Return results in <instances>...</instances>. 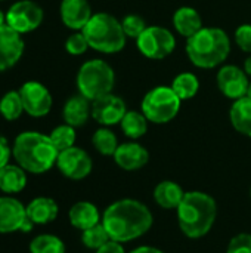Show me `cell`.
Listing matches in <instances>:
<instances>
[{"mask_svg":"<svg viewBox=\"0 0 251 253\" xmlns=\"http://www.w3.org/2000/svg\"><path fill=\"white\" fill-rule=\"evenodd\" d=\"M234 39L243 52L251 55V24H241L235 30Z\"/></svg>","mask_w":251,"mask_h":253,"instance_id":"35","label":"cell"},{"mask_svg":"<svg viewBox=\"0 0 251 253\" xmlns=\"http://www.w3.org/2000/svg\"><path fill=\"white\" fill-rule=\"evenodd\" d=\"M92 145L102 156H114L120 144H118L117 135L109 127L102 126L98 130H95L92 136Z\"/></svg>","mask_w":251,"mask_h":253,"instance_id":"27","label":"cell"},{"mask_svg":"<svg viewBox=\"0 0 251 253\" xmlns=\"http://www.w3.org/2000/svg\"><path fill=\"white\" fill-rule=\"evenodd\" d=\"M92 117V101L77 93L67 99L62 108V119L72 127H81Z\"/></svg>","mask_w":251,"mask_h":253,"instance_id":"18","label":"cell"},{"mask_svg":"<svg viewBox=\"0 0 251 253\" xmlns=\"http://www.w3.org/2000/svg\"><path fill=\"white\" fill-rule=\"evenodd\" d=\"M89 47L90 46H89L87 39L84 37L83 31H74L65 40V50L72 56H80V55L86 53Z\"/></svg>","mask_w":251,"mask_h":253,"instance_id":"33","label":"cell"},{"mask_svg":"<svg viewBox=\"0 0 251 253\" xmlns=\"http://www.w3.org/2000/svg\"><path fill=\"white\" fill-rule=\"evenodd\" d=\"M0 1H3V0H0Z\"/></svg>","mask_w":251,"mask_h":253,"instance_id":"42","label":"cell"},{"mask_svg":"<svg viewBox=\"0 0 251 253\" xmlns=\"http://www.w3.org/2000/svg\"><path fill=\"white\" fill-rule=\"evenodd\" d=\"M24 113V104L19 90H9L0 98V116L7 122L18 120Z\"/></svg>","mask_w":251,"mask_h":253,"instance_id":"28","label":"cell"},{"mask_svg":"<svg viewBox=\"0 0 251 253\" xmlns=\"http://www.w3.org/2000/svg\"><path fill=\"white\" fill-rule=\"evenodd\" d=\"M152 222L154 218L148 206L133 199L114 202L102 215V225L105 227L109 239L118 243L142 237L151 230Z\"/></svg>","mask_w":251,"mask_h":253,"instance_id":"1","label":"cell"},{"mask_svg":"<svg viewBox=\"0 0 251 253\" xmlns=\"http://www.w3.org/2000/svg\"><path fill=\"white\" fill-rule=\"evenodd\" d=\"M226 253H251V234L240 233L234 236L228 245Z\"/></svg>","mask_w":251,"mask_h":253,"instance_id":"34","label":"cell"},{"mask_svg":"<svg viewBox=\"0 0 251 253\" xmlns=\"http://www.w3.org/2000/svg\"><path fill=\"white\" fill-rule=\"evenodd\" d=\"M172 22H173L176 33L185 39H189L191 36H194L204 27L200 12L191 6L178 7L173 13Z\"/></svg>","mask_w":251,"mask_h":253,"instance_id":"19","label":"cell"},{"mask_svg":"<svg viewBox=\"0 0 251 253\" xmlns=\"http://www.w3.org/2000/svg\"><path fill=\"white\" fill-rule=\"evenodd\" d=\"M178 211V224L188 239H201L207 236L217 216L216 200L203 191L185 193Z\"/></svg>","mask_w":251,"mask_h":253,"instance_id":"4","label":"cell"},{"mask_svg":"<svg viewBox=\"0 0 251 253\" xmlns=\"http://www.w3.org/2000/svg\"><path fill=\"white\" fill-rule=\"evenodd\" d=\"M130 253H164V252H161L160 249L152 248V246H139V248L133 249Z\"/></svg>","mask_w":251,"mask_h":253,"instance_id":"38","label":"cell"},{"mask_svg":"<svg viewBox=\"0 0 251 253\" xmlns=\"http://www.w3.org/2000/svg\"><path fill=\"white\" fill-rule=\"evenodd\" d=\"M138 50L148 59L161 61L170 56L176 49L175 34L163 25H148L135 40Z\"/></svg>","mask_w":251,"mask_h":253,"instance_id":"8","label":"cell"},{"mask_svg":"<svg viewBox=\"0 0 251 253\" xmlns=\"http://www.w3.org/2000/svg\"><path fill=\"white\" fill-rule=\"evenodd\" d=\"M49 136H50L53 145L58 148L59 153L64 151V150H67V148L74 147L75 138H77V135H75V127H72V126H70V125H67V123L56 126V127L50 132Z\"/></svg>","mask_w":251,"mask_h":253,"instance_id":"30","label":"cell"},{"mask_svg":"<svg viewBox=\"0 0 251 253\" xmlns=\"http://www.w3.org/2000/svg\"><path fill=\"white\" fill-rule=\"evenodd\" d=\"M30 253H65V245L56 236L40 234L30 243Z\"/></svg>","mask_w":251,"mask_h":253,"instance_id":"29","label":"cell"},{"mask_svg":"<svg viewBox=\"0 0 251 253\" xmlns=\"http://www.w3.org/2000/svg\"><path fill=\"white\" fill-rule=\"evenodd\" d=\"M185 197L182 187L175 181H161L154 188V200L155 203L166 211L178 209Z\"/></svg>","mask_w":251,"mask_h":253,"instance_id":"22","label":"cell"},{"mask_svg":"<svg viewBox=\"0 0 251 253\" xmlns=\"http://www.w3.org/2000/svg\"><path fill=\"white\" fill-rule=\"evenodd\" d=\"M126 113L127 105L124 99L112 92L92 101V119L101 126L111 127L120 125Z\"/></svg>","mask_w":251,"mask_h":253,"instance_id":"13","label":"cell"},{"mask_svg":"<svg viewBox=\"0 0 251 253\" xmlns=\"http://www.w3.org/2000/svg\"><path fill=\"white\" fill-rule=\"evenodd\" d=\"M75 83L80 95L95 101L114 90L115 71L105 59H89L78 68Z\"/></svg>","mask_w":251,"mask_h":253,"instance_id":"6","label":"cell"},{"mask_svg":"<svg viewBox=\"0 0 251 253\" xmlns=\"http://www.w3.org/2000/svg\"><path fill=\"white\" fill-rule=\"evenodd\" d=\"M19 95L24 104V111L31 117H44L50 113L53 105V98L50 90L37 80L25 82Z\"/></svg>","mask_w":251,"mask_h":253,"instance_id":"10","label":"cell"},{"mask_svg":"<svg viewBox=\"0 0 251 253\" xmlns=\"http://www.w3.org/2000/svg\"><path fill=\"white\" fill-rule=\"evenodd\" d=\"M58 148L49 135L28 130L15 138L12 156L16 163L30 173L40 175L50 170L58 160Z\"/></svg>","mask_w":251,"mask_h":253,"instance_id":"3","label":"cell"},{"mask_svg":"<svg viewBox=\"0 0 251 253\" xmlns=\"http://www.w3.org/2000/svg\"><path fill=\"white\" fill-rule=\"evenodd\" d=\"M182 107V99L173 92L170 86H155L146 92L142 99L141 111L148 122L155 125H166L176 119Z\"/></svg>","mask_w":251,"mask_h":253,"instance_id":"7","label":"cell"},{"mask_svg":"<svg viewBox=\"0 0 251 253\" xmlns=\"http://www.w3.org/2000/svg\"><path fill=\"white\" fill-rule=\"evenodd\" d=\"M44 19V12L40 4L33 0H18L6 12V25L19 34H27L37 30Z\"/></svg>","mask_w":251,"mask_h":253,"instance_id":"9","label":"cell"},{"mask_svg":"<svg viewBox=\"0 0 251 253\" xmlns=\"http://www.w3.org/2000/svg\"><path fill=\"white\" fill-rule=\"evenodd\" d=\"M112 157H114L115 165L120 169L127 170V172L139 170L143 166H146L148 162H149L148 150L143 145H141L139 142H135V141L120 144Z\"/></svg>","mask_w":251,"mask_h":253,"instance_id":"17","label":"cell"},{"mask_svg":"<svg viewBox=\"0 0 251 253\" xmlns=\"http://www.w3.org/2000/svg\"><path fill=\"white\" fill-rule=\"evenodd\" d=\"M246 98L251 99V80H250V84H249V87H247V93H246Z\"/></svg>","mask_w":251,"mask_h":253,"instance_id":"41","label":"cell"},{"mask_svg":"<svg viewBox=\"0 0 251 253\" xmlns=\"http://www.w3.org/2000/svg\"><path fill=\"white\" fill-rule=\"evenodd\" d=\"M81 31L87 39L90 49L105 55L121 52L127 43L121 21H118L114 15L108 12L93 13V16Z\"/></svg>","mask_w":251,"mask_h":253,"instance_id":"5","label":"cell"},{"mask_svg":"<svg viewBox=\"0 0 251 253\" xmlns=\"http://www.w3.org/2000/svg\"><path fill=\"white\" fill-rule=\"evenodd\" d=\"M10 154H12V148L9 147L7 139L0 133V168L9 163Z\"/></svg>","mask_w":251,"mask_h":253,"instance_id":"36","label":"cell"},{"mask_svg":"<svg viewBox=\"0 0 251 253\" xmlns=\"http://www.w3.org/2000/svg\"><path fill=\"white\" fill-rule=\"evenodd\" d=\"M27 219V209L19 200L9 196L0 197V234L21 231Z\"/></svg>","mask_w":251,"mask_h":253,"instance_id":"16","label":"cell"},{"mask_svg":"<svg viewBox=\"0 0 251 253\" xmlns=\"http://www.w3.org/2000/svg\"><path fill=\"white\" fill-rule=\"evenodd\" d=\"M170 87L182 101H189L195 98L197 93L200 92V80L194 73L183 71L173 79Z\"/></svg>","mask_w":251,"mask_h":253,"instance_id":"26","label":"cell"},{"mask_svg":"<svg viewBox=\"0 0 251 253\" xmlns=\"http://www.w3.org/2000/svg\"><path fill=\"white\" fill-rule=\"evenodd\" d=\"M229 120L238 133L251 138V99L244 96L234 101L229 110Z\"/></svg>","mask_w":251,"mask_h":253,"instance_id":"23","label":"cell"},{"mask_svg":"<svg viewBox=\"0 0 251 253\" xmlns=\"http://www.w3.org/2000/svg\"><path fill=\"white\" fill-rule=\"evenodd\" d=\"M27 185V173L19 165H4L0 168V191L16 194Z\"/></svg>","mask_w":251,"mask_h":253,"instance_id":"24","label":"cell"},{"mask_svg":"<svg viewBox=\"0 0 251 253\" xmlns=\"http://www.w3.org/2000/svg\"><path fill=\"white\" fill-rule=\"evenodd\" d=\"M185 52L192 65L201 70H213L228 59L231 53V39L219 27H203L198 33L186 39Z\"/></svg>","mask_w":251,"mask_h":253,"instance_id":"2","label":"cell"},{"mask_svg":"<svg viewBox=\"0 0 251 253\" xmlns=\"http://www.w3.org/2000/svg\"><path fill=\"white\" fill-rule=\"evenodd\" d=\"M56 166L65 178L80 181L90 175L93 169V162L83 148L74 145L58 154Z\"/></svg>","mask_w":251,"mask_h":253,"instance_id":"12","label":"cell"},{"mask_svg":"<svg viewBox=\"0 0 251 253\" xmlns=\"http://www.w3.org/2000/svg\"><path fill=\"white\" fill-rule=\"evenodd\" d=\"M216 83L225 98L237 101L246 96L250 77L244 68L234 64H226L219 68L216 74Z\"/></svg>","mask_w":251,"mask_h":253,"instance_id":"11","label":"cell"},{"mask_svg":"<svg viewBox=\"0 0 251 253\" xmlns=\"http://www.w3.org/2000/svg\"><path fill=\"white\" fill-rule=\"evenodd\" d=\"M4 24H6V13H3L1 9H0V27L4 25Z\"/></svg>","mask_w":251,"mask_h":253,"instance_id":"40","label":"cell"},{"mask_svg":"<svg viewBox=\"0 0 251 253\" xmlns=\"http://www.w3.org/2000/svg\"><path fill=\"white\" fill-rule=\"evenodd\" d=\"M96 253H126L124 248L121 246V243L109 240L108 243H105L102 248H99Z\"/></svg>","mask_w":251,"mask_h":253,"instance_id":"37","label":"cell"},{"mask_svg":"<svg viewBox=\"0 0 251 253\" xmlns=\"http://www.w3.org/2000/svg\"><path fill=\"white\" fill-rule=\"evenodd\" d=\"M25 43L22 34L9 25L0 27V73L15 67L24 55Z\"/></svg>","mask_w":251,"mask_h":253,"instance_id":"14","label":"cell"},{"mask_svg":"<svg viewBox=\"0 0 251 253\" xmlns=\"http://www.w3.org/2000/svg\"><path fill=\"white\" fill-rule=\"evenodd\" d=\"M59 15L67 28L72 31H81L93 16V12L89 0H62L59 6Z\"/></svg>","mask_w":251,"mask_h":253,"instance_id":"15","label":"cell"},{"mask_svg":"<svg viewBox=\"0 0 251 253\" xmlns=\"http://www.w3.org/2000/svg\"><path fill=\"white\" fill-rule=\"evenodd\" d=\"M27 209V216L33 224L37 225H46L52 221L56 219L59 208L53 199L49 197H36L28 203Z\"/></svg>","mask_w":251,"mask_h":253,"instance_id":"20","label":"cell"},{"mask_svg":"<svg viewBox=\"0 0 251 253\" xmlns=\"http://www.w3.org/2000/svg\"><path fill=\"white\" fill-rule=\"evenodd\" d=\"M148 123L149 122L142 111H135V110L129 111L127 110L126 116L123 117V120L120 123V127L129 139L136 141L148 132Z\"/></svg>","mask_w":251,"mask_h":253,"instance_id":"25","label":"cell"},{"mask_svg":"<svg viewBox=\"0 0 251 253\" xmlns=\"http://www.w3.org/2000/svg\"><path fill=\"white\" fill-rule=\"evenodd\" d=\"M109 240L111 239H109L105 227L102 225V222H99L95 227H90L81 233V243L87 249H92V251H98L99 248H102Z\"/></svg>","mask_w":251,"mask_h":253,"instance_id":"31","label":"cell"},{"mask_svg":"<svg viewBox=\"0 0 251 253\" xmlns=\"http://www.w3.org/2000/svg\"><path fill=\"white\" fill-rule=\"evenodd\" d=\"M121 27H123V31L127 39L136 40L146 30L148 24L143 16H141L138 13H129L121 19Z\"/></svg>","mask_w":251,"mask_h":253,"instance_id":"32","label":"cell"},{"mask_svg":"<svg viewBox=\"0 0 251 253\" xmlns=\"http://www.w3.org/2000/svg\"><path fill=\"white\" fill-rule=\"evenodd\" d=\"M68 218H70L71 225L80 231L95 227L101 221L98 208L90 202H78L72 205L68 212Z\"/></svg>","mask_w":251,"mask_h":253,"instance_id":"21","label":"cell"},{"mask_svg":"<svg viewBox=\"0 0 251 253\" xmlns=\"http://www.w3.org/2000/svg\"><path fill=\"white\" fill-rule=\"evenodd\" d=\"M244 70H246V73L249 74V77H251V55L247 56V59H246V62H244Z\"/></svg>","mask_w":251,"mask_h":253,"instance_id":"39","label":"cell"}]
</instances>
